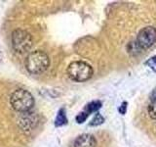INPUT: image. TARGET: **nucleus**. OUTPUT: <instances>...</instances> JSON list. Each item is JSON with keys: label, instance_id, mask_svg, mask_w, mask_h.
<instances>
[{"label": "nucleus", "instance_id": "nucleus-1", "mask_svg": "<svg viewBox=\"0 0 156 147\" xmlns=\"http://www.w3.org/2000/svg\"><path fill=\"white\" fill-rule=\"evenodd\" d=\"M27 72L32 75H40L50 66V59L45 52L36 50L29 53L24 61Z\"/></svg>", "mask_w": 156, "mask_h": 147}, {"label": "nucleus", "instance_id": "nucleus-2", "mask_svg": "<svg viewBox=\"0 0 156 147\" xmlns=\"http://www.w3.org/2000/svg\"><path fill=\"white\" fill-rule=\"evenodd\" d=\"M10 103L14 110L20 113H26L33 108L34 98L29 91L23 88H19L12 93L10 97Z\"/></svg>", "mask_w": 156, "mask_h": 147}, {"label": "nucleus", "instance_id": "nucleus-3", "mask_svg": "<svg viewBox=\"0 0 156 147\" xmlns=\"http://www.w3.org/2000/svg\"><path fill=\"white\" fill-rule=\"evenodd\" d=\"M66 74L70 80L83 82L89 81L94 75L92 66L84 61H74L70 63L66 69Z\"/></svg>", "mask_w": 156, "mask_h": 147}, {"label": "nucleus", "instance_id": "nucleus-4", "mask_svg": "<svg viewBox=\"0 0 156 147\" xmlns=\"http://www.w3.org/2000/svg\"><path fill=\"white\" fill-rule=\"evenodd\" d=\"M33 45L31 34L23 29H16L12 33V47L20 54L27 53Z\"/></svg>", "mask_w": 156, "mask_h": 147}, {"label": "nucleus", "instance_id": "nucleus-5", "mask_svg": "<svg viewBox=\"0 0 156 147\" xmlns=\"http://www.w3.org/2000/svg\"><path fill=\"white\" fill-rule=\"evenodd\" d=\"M156 42V28L154 27H145L140 29L136 36V45L140 49H148Z\"/></svg>", "mask_w": 156, "mask_h": 147}, {"label": "nucleus", "instance_id": "nucleus-6", "mask_svg": "<svg viewBox=\"0 0 156 147\" xmlns=\"http://www.w3.org/2000/svg\"><path fill=\"white\" fill-rule=\"evenodd\" d=\"M38 118L33 112H26L22 113L21 117L19 118V126L23 130H30L37 124Z\"/></svg>", "mask_w": 156, "mask_h": 147}, {"label": "nucleus", "instance_id": "nucleus-7", "mask_svg": "<svg viewBox=\"0 0 156 147\" xmlns=\"http://www.w3.org/2000/svg\"><path fill=\"white\" fill-rule=\"evenodd\" d=\"M97 140L95 136L90 134H83L74 141V147H96Z\"/></svg>", "mask_w": 156, "mask_h": 147}, {"label": "nucleus", "instance_id": "nucleus-8", "mask_svg": "<svg viewBox=\"0 0 156 147\" xmlns=\"http://www.w3.org/2000/svg\"><path fill=\"white\" fill-rule=\"evenodd\" d=\"M66 122H67V119H66V110L65 109H61L60 111H58V115H57L56 121H55V125L57 126H61L66 125Z\"/></svg>", "mask_w": 156, "mask_h": 147}, {"label": "nucleus", "instance_id": "nucleus-9", "mask_svg": "<svg viewBox=\"0 0 156 147\" xmlns=\"http://www.w3.org/2000/svg\"><path fill=\"white\" fill-rule=\"evenodd\" d=\"M101 103L100 102V101H93V102H91V103H89L86 107H85V109H84V111L87 113L88 115H90L91 113H93V112H96V111H98L101 108Z\"/></svg>", "mask_w": 156, "mask_h": 147}, {"label": "nucleus", "instance_id": "nucleus-10", "mask_svg": "<svg viewBox=\"0 0 156 147\" xmlns=\"http://www.w3.org/2000/svg\"><path fill=\"white\" fill-rule=\"evenodd\" d=\"M147 114L151 119L156 120V99H152L148 104Z\"/></svg>", "mask_w": 156, "mask_h": 147}, {"label": "nucleus", "instance_id": "nucleus-11", "mask_svg": "<svg viewBox=\"0 0 156 147\" xmlns=\"http://www.w3.org/2000/svg\"><path fill=\"white\" fill-rule=\"evenodd\" d=\"M105 122V118L102 117L100 113H97V114L95 115V117L93 118V120L90 122V126H100L101 125L102 123Z\"/></svg>", "mask_w": 156, "mask_h": 147}, {"label": "nucleus", "instance_id": "nucleus-12", "mask_svg": "<svg viewBox=\"0 0 156 147\" xmlns=\"http://www.w3.org/2000/svg\"><path fill=\"white\" fill-rule=\"evenodd\" d=\"M146 65H147L151 70H153L156 73V56H153L149 58L147 61H146Z\"/></svg>", "mask_w": 156, "mask_h": 147}, {"label": "nucleus", "instance_id": "nucleus-13", "mask_svg": "<svg viewBox=\"0 0 156 147\" xmlns=\"http://www.w3.org/2000/svg\"><path fill=\"white\" fill-rule=\"evenodd\" d=\"M88 116H89V115H88L85 111H83V112L79 113V114L77 115V117H76V122L78 123V124H82V123H84L86 121Z\"/></svg>", "mask_w": 156, "mask_h": 147}, {"label": "nucleus", "instance_id": "nucleus-14", "mask_svg": "<svg viewBox=\"0 0 156 147\" xmlns=\"http://www.w3.org/2000/svg\"><path fill=\"white\" fill-rule=\"evenodd\" d=\"M126 109H127V103L126 102H123V103H122V105L119 107V112L121 113V114H125V112H126Z\"/></svg>", "mask_w": 156, "mask_h": 147}, {"label": "nucleus", "instance_id": "nucleus-15", "mask_svg": "<svg viewBox=\"0 0 156 147\" xmlns=\"http://www.w3.org/2000/svg\"><path fill=\"white\" fill-rule=\"evenodd\" d=\"M152 99H156V88H154V90L151 93V96H150V100Z\"/></svg>", "mask_w": 156, "mask_h": 147}]
</instances>
